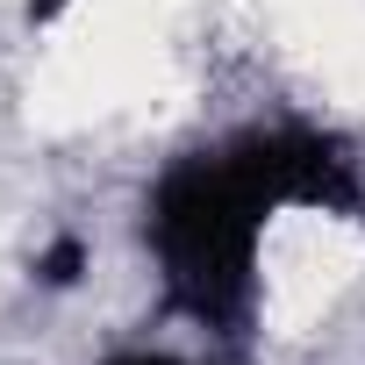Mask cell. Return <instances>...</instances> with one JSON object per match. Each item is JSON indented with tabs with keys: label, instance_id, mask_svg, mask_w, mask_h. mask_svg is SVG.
I'll list each match as a JSON object with an SVG mask.
<instances>
[{
	"label": "cell",
	"instance_id": "4",
	"mask_svg": "<svg viewBox=\"0 0 365 365\" xmlns=\"http://www.w3.org/2000/svg\"><path fill=\"white\" fill-rule=\"evenodd\" d=\"M58 8H65V0H29V22H51Z\"/></svg>",
	"mask_w": 365,
	"mask_h": 365
},
{
	"label": "cell",
	"instance_id": "1",
	"mask_svg": "<svg viewBox=\"0 0 365 365\" xmlns=\"http://www.w3.org/2000/svg\"><path fill=\"white\" fill-rule=\"evenodd\" d=\"M272 208H287V201L272 194L251 136H237L230 150L179 158L158 179V194H150V251L165 265V294L194 322H208L222 336H237L251 322L258 230H265Z\"/></svg>",
	"mask_w": 365,
	"mask_h": 365
},
{
	"label": "cell",
	"instance_id": "3",
	"mask_svg": "<svg viewBox=\"0 0 365 365\" xmlns=\"http://www.w3.org/2000/svg\"><path fill=\"white\" fill-rule=\"evenodd\" d=\"M108 365H179V358H150V351H129V358H108Z\"/></svg>",
	"mask_w": 365,
	"mask_h": 365
},
{
	"label": "cell",
	"instance_id": "2",
	"mask_svg": "<svg viewBox=\"0 0 365 365\" xmlns=\"http://www.w3.org/2000/svg\"><path fill=\"white\" fill-rule=\"evenodd\" d=\"M79 265H86V251L65 237V244H51V251H43V265H36V272H43L51 287H72V279H79Z\"/></svg>",
	"mask_w": 365,
	"mask_h": 365
}]
</instances>
